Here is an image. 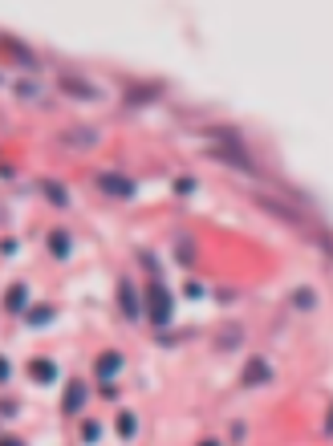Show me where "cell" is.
Returning a JSON list of instances; mask_svg holds the SVG:
<instances>
[{"mask_svg": "<svg viewBox=\"0 0 333 446\" xmlns=\"http://www.w3.org/2000/svg\"><path fill=\"white\" fill-rule=\"evenodd\" d=\"M147 313L155 325H166L171 321V292H166L163 284H150L147 288Z\"/></svg>", "mask_w": 333, "mask_h": 446, "instance_id": "1", "label": "cell"}, {"mask_svg": "<svg viewBox=\"0 0 333 446\" xmlns=\"http://www.w3.org/2000/svg\"><path fill=\"white\" fill-rule=\"evenodd\" d=\"M98 187L106 191V195H118V199H131V195H134V182L122 179V175H102Z\"/></svg>", "mask_w": 333, "mask_h": 446, "instance_id": "2", "label": "cell"}, {"mask_svg": "<svg viewBox=\"0 0 333 446\" xmlns=\"http://www.w3.org/2000/svg\"><path fill=\"white\" fill-rule=\"evenodd\" d=\"M118 304H122V313H126V316H138V313H143V309H138V297H134V288H131V280L118 284Z\"/></svg>", "mask_w": 333, "mask_h": 446, "instance_id": "3", "label": "cell"}, {"mask_svg": "<svg viewBox=\"0 0 333 446\" xmlns=\"http://www.w3.org/2000/svg\"><path fill=\"white\" fill-rule=\"evenodd\" d=\"M118 369H122V353H102L98 357V378L102 381H110Z\"/></svg>", "mask_w": 333, "mask_h": 446, "instance_id": "4", "label": "cell"}, {"mask_svg": "<svg viewBox=\"0 0 333 446\" xmlns=\"http://www.w3.org/2000/svg\"><path fill=\"white\" fill-rule=\"evenodd\" d=\"M244 381H248V385H260V381H268V361L252 357V361L244 365Z\"/></svg>", "mask_w": 333, "mask_h": 446, "instance_id": "5", "label": "cell"}, {"mask_svg": "<svg viewBox=\"0 0 333 446\" xmlns=\"http://www.w3.org/2000/svg\"><path fill=\"white\" fill-rule=\"evenodd\" d=\"M61 89H66V94H73V98H98V89H94V85H82L78 82V78H61Z\"/></svg>", "mask_w": 333, "mask_h": 446, "instance_id": "6", "label": "cell"}, {"mask_svg": "<svg viewBox=\"0 0 333 446\" xmlns=\"http://www.w3.org/2000/svg\"><path fill=\"white\" fill-rule=\"evenodd\" d=\"M82 402H85V385H82V381H73V385L66 390V410L78 414V406H82Z\"/></svg>", "mask_w": 333, "mask_h": 446, "instance_id": "7", "label": "cell"}, {"mask_svg": "<svg viewBox=\"0 0 333 446\" xmlns=\"http://www.w3.org/2000/svg\"><path fill=\"white\" fill-rule=\"evenodd\" d=\"M25 297H29V292H25V284H13V288H8V297H4L8 313H20V309H25Z\"/></svg>", "mask_w": 333, "mask_h": 446, "instance_id": "8", "label": "cell"}, {"mask_svg": "<svg viewBox=\"0 0 333 446\" xmlns=\"http://www.w3.org/2000/svg\"><path fill=\"white\" fill-rule=\"evenodd\" d=\"M29 373H33V381H53L57 369H53V361H41V357H37V361H29Z\"/></svg>", "mask_w": 333, "mask_h": 446, "instance_id": "9", "label": "cell"}, {"mask_svg": "<svg viewBox=\"0 0 333 446\" xmlns=\"http://www.w3.org/2000/svg\"><path fill=\"white\" fill-rule=\"evenodd\" d=\"M49 252L57 256V260H66V256H69V235L66 232H53L49 235Z\"/></svg>", "mask_w": 333, "mask_h": 446, "instance_id": "10", "label": "cell"}, {"mask_svg": "<svg viewBox=\"0 0 333 446\" xmlns=\"http://www.w3.org/2000/svg\"><path fill=\"white\" fill-rule=\"evenodd\" d=\"M293 304H297L301 313H309V309H313V304H317L313 288H297V292H293Z\"/></svg>", "mask_w": 333, "mask_h": 446, "instance_id": "11", "label": "cell"}, {"mask_svg": "<svg viewBox=\"0 0 333 446\" xmlns=\"http://www.w3.org/2000/svg\"><path fill=\"white\" fill-rule=\"evenodd\" d=\"M219 345H224V349H236V345H240V325H228V329H219Z\"/></svg>", "mask_w": 333, "mask_h": 446, "instance_id": "12", "label": "cell"}, {"mask_svg": "<svg viewBox=\"0 0 333 446\" xmlns=\"http://www.w3.org/2000/svg\"><path fill=\"white\" fill-rule=\"evenodd\" d=\"M61 138H66V142H85V147H90V142H94V130H66Z\"/></svg>", "mask_w": 333, "mask_h": 446, "instance_id": "13", "label": "cell"}, {"mask_svg": "<svg viewBox=\"0 0 333 446\" xmlns=\"http://www.w3.org/2000/svg\"><path fill=\"white\" fill-rule=\"evenodd\" d=\"M45 195H49L53 203H57V207H66V191H61L57 182H45Z\"/></svg>", "mask_w": 333, "mask_h": 446, "instance_id": "14", "label": "cell"}, {"mask_svg": "<svg viewBox=\"0 0 333 446\" xmlns=\"http://www.w3.org/2000/svg\"><path fill=\"white\" fill-rule=\"evenodd\" d=\"M118 434H122V438L134 434V414H122V418H118Z\"/></svg>", "mask_w": 333, "mask_h": 446, "instance_id": "15", "label": "cell"}, {"mask_svg": "<svg viewBox=\"0 0 333 446\" xmlns=\"http://www.w3.org/2000/svg\"><path fill=\"white\" fill-rule=\"evenodd\" d=\"M49 316H53V309H49V304H45V309H37V313H29V321H33V325H45Z\"/></svg>", "mask_w": 333, "mask_h": 446, "instance_id": "16", "label": "cell"}, {"mask_svg": "<svg viewBox=\"0 0 333 446\" xmlns=\"http://www.w3.org/2000/svg\"><path fill=\"white\" fill-rule=\"evenodd\" d=\"M82 434H85V442H94V438H98L102 430H98V422H85V426H82Z\"/></svg>", "mask_w": 333, "mask_h": 446, "instance_id": "17", "label": "cell"}, {"mask_svg": "<svg viewBox=\"0 0 333 446\" xmlns=\"http://www.w3.org/2000/svg\"><path fill=\"white\" fill-rule=\"evenodd\" d=\"M8 378V361H4V357H0V381Z\"/></svg>", "mask_w": 333, "mask_h": 446, "instance_id": "18", "label": "cell"}, {"mask_svg": "<svg viewBox=\"0 0 333 446\" xmlns=\"http://www.w3.org/2000/svg\"><path fill=\"white\" fill-rule=\"evenodd\" d=\"M325 434H333V406H329V418H325Z\"/></svg>", "mask_w": 333, "mask_h": 446, "instance_id": "19", "label": "cell"}, {"mask_svg": "<svg viewBox=\"0 0 333 446\" xmlns=\"http://www.w3.org/2000/svg\"><path fill=\"white\" fill-rule=\"evenodd\" d=\"M0 446H20L17 438H0Z\"/></svg>", "mask_w": 333, "mask_h": 446, "instance_id": "20", "label": "cell"}, {"mask_svg": "<svg viewBox=\"0 0 333 446\" xmlns=\"http://www.w3.org/2000/svg\"><path fill=\"white\" fill-rule=\"evenodd\" d=\"M200 446H219V442H200Z\"/></svg>", "mask_w": 333, "mask_h": 446, "instance_id": "21", "label": "cell"}, {"mask_svg": "<svg viewBox=\"0 0 333 446\" xmlns=\"http://www.w3.org/2000/svg\"><path fill=\"white\" fill-rule=\"evenodd\" d=\"M329 252H333V244H329Z\"/></svg>", "mask_w": 333, "mask_h": 446, "instance_id": "22", "label": "cell"}]
</instances>
